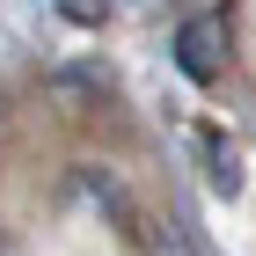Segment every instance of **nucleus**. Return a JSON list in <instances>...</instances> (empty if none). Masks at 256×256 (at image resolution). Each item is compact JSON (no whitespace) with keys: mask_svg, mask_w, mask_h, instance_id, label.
Wrapping results in <instances>:
<instances>
[{"mask_svg":"<svg viewBox=\"0 0 256 256\" xmlns=\"http://www.w3.org/2000/svg\"><path fill=\"white\" fill-rule=\"evenodd\" d=\"M234 59V30H227V8H198L176 22V66L190 80H220Z\"/></svg>","mask_w":256,"mask_h":256,"instance_id":"1","label":"nucleus"},{"mask_svg":"<svg viewBox=\"0 0 256 256\" xmlns=\"http://www.w3.org/2000/svg\"><path fill=\"white\" fill-rule=\"evenodd\" d=\"M198 146H205V183H212L220 198H234V190H242V154H234V139L198 132Z\"/></svg>","mask_w":256,"mask_h":256,"instance_id":"2","label":"nucleus"},{"mask_svg":"<svg viewBox=\"0 0 256 256\" xmlns=\"http://www.w3.org/2000/svg\"><path fill=\"white\" fill-rule=\"evenodd\" d=\"M59 15L80 22V30H102V22H110V0H59Z\"/></svg>","mask_w":256,"mask_h":256,"instance_id":"3","label":"nucleus"}]
</instances>
